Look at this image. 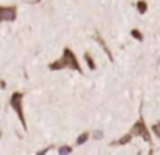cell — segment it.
<instances>
[{
	"label": "cell",
	"instance_id": "cell-1",
	"mask_svg": "<svg viewBox=\"0 0 160 155\" xmlns=\"http://www.w3.org/2000/svg\"><path fill=\"white\" fill-rule=\"evenodd\" d=\"M48 69H50V71L72 69V71H78L79 74L83 72V69H81V65H79V60H78V57L74 55V52L71 50L69 47L64 48V52H62V55H60V59H57V60L50 62V64H48Z\"/></svg>",
	"mask_w": 160,
	"mask_h": 155
},
{
	"label": "cell",
	"instance_id": "cell-2",
	"mask_svg": "<svg viewBox=\"0 0 160 155\" xmlns=\"http://www.w3.org/2000/svg\"><path fill=\"white\" fill-rule=\"evenodd\" d=\"M22 100H24V93H22V91H14L11 95V98H9V105H11V109L16 112L18 119L21 121L22 127H24V131H26V129H28V126H26V117H24V109H22Z\"/></svg>",
	"mask_w": 160,
	"mask_h": 155
},
{
	"label": "cell",
	"instance_id": "cell-3",
	"mask_svg": "<svg viewBox=\"0 0 160 155\" xmlns=\"http://www.w3.org/2000/svg\"><path fill=\"white\" fill-rule=\"evenodd\" d=\"M129 133H131L132 138H134V136H139V138H143L146 143L152 145V134H150V129L146 127V124H145V121H143V119H138V121H136V122L132 124V127L129 129Z\"/></svg>",
	"mask_w": 160,
	"mask_h": 155
},
{
	"label": "cell",
	"instance_id": "cell-4",
	"mask_svg": "<svg viewBox=\"0 0 160 155\" xmlns=\"http://www.w3.org/2000/svg\"><path fill=\"white\" fill-rule=\"evenodd\" d=\"M18 17V7L16 5H0V23H12Z\"/></svg>",
	"mask_w": 160,
	"mask_h": 155
},
{
	"label": "cell",
	"instance_id": "cell-5",
	"mask_svg": "<svg viewBox=\"0 0 160 155\" xmlns=\"http://www.w3.org/2000/svg\"><path fill=\"white\" fill-rule=\"evenodd\" d=\"M93 38H95V41H97V43H98V45H100V47L105 50V54H107L108 60H110V62H114V55H112V52H110V50H108L107 43H105V41L102 40V36H100V34H98V33H95V36H93Z\"/></svg>",
	"mask_w": 160,
	"mask_h": 155
},
{
	"label": "cell",
	"instance_id": "cell-6",
	"mask_svg": "<svg viewBox=\"0 0 160 155\" xmlns=\"http://www.w3.org/2000/svg\"><path fill=\"white\" fill-rule=\"evenodd\" d=\"M132 140V136H131V133H128L126 136H122V138H119V140H115V141H112V147H115V145H128L129 141Z\"/></svg>",
	"mask_w": 160,
	"mask_h": 155
},
{
	"label": "cell",
	"instance_id": "cell-7",
	"mask_svg": "<svg viewBox=\"0 0 160 155\" xmlns=\"http://www.w3.org/2000/svg\"><path fill=\"white\" fill-rule=\"evenodd\" d=\"M84 60H86V64H88V67H90V71H95V69H97V64H95V60H93V57H91L90 52H86V54H84Z\"/></svg>",
	"mask_w": 160,
	"mask_h": 155
},
{
	"label": "cell",
	"instance_id": "cell-8",
	"mask_svg": "<svg viewBox=\"0 0 160 155\" xmlns=\"http://www.w3.org/2000/svg\"><path fill=\"white\" fill-rule=\"evenodd\" d=\"M136 7H138V12L139 14H145L146 9H148V3H146L145 0H138V2H136Z\"/></svg>",
	"mask_w": 160,
	"mask_h": 155
},
{
	"label": "cell",
	"instance_id": "cell-9",
	"mask_svg": "<svg viewBox=\"0 0 160 155\" xmlns=\"http://www.w3.org/2000/svg\"><path fill=\"white\" fill-rule=\"evenodd\" d=\"M90 136H91V134H90V133H81V134H79V136H78V140H76V143H78V145H84V143H86V141H88V140H90Z\"/></svg>",
	"mask_w": 160,
	"mask_h": 155
},
{
	"label": "cell",
	"instance_id": "cell-10",
	"mask_svg": "<svg viewBox=\"0 0 160 155\" xmlns=\"http://www.w3.org/2000/svg\"><path fill=\"white\" fill-rule=\"evenodd\" d=\"M131 36H134V40H138V41H141V40H143L141 31H138V29H131Z\"/></svg>",
	"mask_w": 160,
	"mask_h": 155
},
{
	"label": "cell",
	"instance_id": "cell-11",
	"mask_svg": "<svg viewBox=\"0 0 160 155\" xmlns=\"http://www.w3.org/2000/svg\"><path fill=\"white\" fill-rule=\"evenodd\" d=\"M152 131H153V134H155V136H160V124L155 122V124L152 126Z\"/></svg>",
	"mask_w": 160,
	"mask_h": 155
},
{
	"label": "cell",
	"instance_id": "cell-12",
	"mask_svg": "<svg viewBox=\"0 0 160 155\" xmlns=\"http://www.w3.org/2000/svg\"><path fill=\"white\" fill-rule=\"evenodd\" d=\"M71 152H72V148H71V147H67V145H66V147H60L59 148V153H71Z\"/></svg>",
	"mask_w": 160,
	"mask_h": 155
},
{
	"label": "cell",
	"instance_id": "cell-13",
	"mask_svg": "<svg viewBox=\"0 0 160 155\" xmlns=\"http://www.w3.org/2000/svg\"><path fill=\"white\" fill-rule=\"evenodd\" d=\"M93 138H95V140H100V138H102V131H95Z\"/></svg>",
	"mask_w": 160,
	"mask_h": 155
},
{
	"label": "cell",
	"instance_id": "cell-14",
	"mask_svg": "<svg viewBox=\"0 0 160 155\" xmlns=\"http://www.w3.org/2000/svg\"><path fill=\"white\" fill-rule=\"evenodd\" d=\"M0 88H5V83L4 81H0Z\"/></svg>",
	"mask_w": 160,
	"mask_h": 155
}]
</instances>
